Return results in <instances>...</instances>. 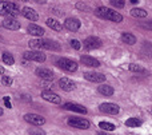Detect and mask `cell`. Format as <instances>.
Segmentation results:
<instances>
[{
	"label": "cell",
	"mask_w": 152,
	"mask_h": 135,
	"mask_svg": "<svg viewBox=\"0 0 152 135\" xmlns=\"http://www.w3.org/2000/svg\"><path fill=\"white\" fill-rule=\"evenodd\" d=\"M129 71L132 72H145V70L143 67H140L139 64H129Z\"/></svg>",
	"instance_id": "4316f807"
},
{
	"label": "cell",
	"mask_w": 152,
	"mask_h": 135,
	"mask_svg": "<svg viewBox=\"0 0 152 135\" xmlns=\"http://www.w3.org/2000/svg\"><path fill=\"white\" fill-rule=\"evenodd\" d=\"M83 45L86 50H95V48H99L100 45H102V40H100L99 37L89 36L83 42Z\"/></svg>",
	"instance_id": "9c48e42d"
},
{
	"label": "cell",
	"mask_w": 152,
	"mask_h": 135,
	"mask_svg": "<svg viewBox=\"0 0 152 135\" xmlns=\"http://www.w3.org/2000/svg\"><path fill=\"white\" fill-rule=\"evenodd\" d=\"M59 86H60V88L64 91L75 90V83L72 82L71 79H68V78H61V79L59 80Z\"/></svg>",
	"instance_id": "ac0fdd59"
},
{
	"label": "cell",
	"mask_w": 152,
	"mask_h": 135,
	"mask_svg": "<svg viewBox=\"0 0 152 135\" xmlns=\"http://www.w3.org/2000/svg\"><path fill=\"white\" fill-rule=\"evenodd\" d=\"M95 13H96L99 18L113 21V23H121V21H123V16H121L118 11H113L108 7H99L95 11Z\"/></svg>",
	"instance_id": "7a4b0ae2"
},
{
	"label": "cell",
	"mask_w": 152,
	"mask_h": 135,
	"mask_svg": "<svg viewBox=\"0 0 152 135\" xmlns=\"http://www.w3.org/2000/svg\"><path fill=\"white\" fill-rule=\"evenodd\" d=\"M3 102H4V106L7 107V109H12V103H11V101H10V96H5V98L3 99Z\"/></svg>",
	"instance_id": "1f68e13d"
},
{
	"label": "cell",
	"mask_w": 152,
	"mask_h": 135,
	"mask_svg": "<svg viewBox=\"0 0 152 135\" xmlns=\"http://www.w3.org/2000/svg\"><path fill=\"white\" fill-rule=\"evenodd\" d=\"M111 4L116 8H123L124 4H126V1H123V0H111Z\"/></svg>",
	"instance_id": "83f0119b"
},
{
	"label": "cell",
	"mask_w": 152,
	"mask_h": 135,
	"mask_svg": "<svg viewBox=\"0 0 152 135\" xmlns=\"http://www.w3.org/2000/svg\"><path fill=\"white\" fill-rule=\"evenodd\" d=\"M58 66L61 67L63 70H66V71L68 72H74L77 70L79 64L76 63L75 60H72V59H68V58H60L58 60Z\"/></svg>",
	"instance_id": "277c9868"
},
{
	"label": "cell",
	"mask_w": 152,
	"mask_h": 135,
	"mask_svg": "<svg viewBox=\"0 0 152 135\" xmlns=\"http://www.w3.org/2000/svg\"><path fill=\"white\" fill-rule=\"evenodd\" d=\"M131 15L135 16V18H145L147 16V11L143 10V8H132Z\"/></svg>",
	"instance_id": "603a6c76"
},
{
	"label": "cell",
	"mask_w": 152,
	"mask_h": 135,
	"mask_svg": "<svg viewBox=\"0 0 152 135\" xmlns=\"http://www.w3.org/2000/svg\"><path fill=\"white\" fill-rule=\"evenodd\" d=\"M3 112H4V111H3V109H1V107H0V117H1V115H3Z\"/></svg>",
	"instance_id": "836d02e7"
},
{
	"label": "cell",
	"mask_w": 152,
	"mask_h": 135,
	"mask_svg": "<svg viewBox=\"0 0 152 135\" xmlns=\"http://www.w3.org/2000/svg\"><path fill=\"white\" fill-rule=\"evenodd\" d=\"M28 45L31 48H34L35 51L37 50H52V51H59L60 50V45L56 42H52V40H47V39H34L29 40Z\"/></svg>",
	"instance_id": "6da1fadb"
},
{
	"label": "cell",
	"mask_w": 152,
	"mask_h": 135,
	"mask_svg": "<svg viewBox=\"0 0 152 135\" xmlns=\"http://www.w3.org/2000/svg\"><path fill=\"white\" fill-rule=\"evenodd\" d=\"M24 59L27 60H34V62H39V63H43L45 62V54H43L42 51H26L23 54Z\"/></svg>",
	"instance_id": "8992f818"
},
{
	"label": "cell",
	"mask_w": 152,
	"mask_h": 135,
	"mask_svg": "<svg viewBox=\"0 0 152 135\" xmlns=\"http://www.w3.org/2000/svg\"><path fill=\"white\" fill-rule=\"evenodd\" d=\"M42 98L44 99V101L50 102V103H53V104H60L61 103V98L58 95V94L52 92V91H43Z\"/></svg>",
	"instance_id": "30bf717a"
},
{
	"label": "cell",
	"mask_w": 152,
	"mask_h": 135,
	"mask_svg": "<svg viewBox=\"0 0 152 135\" xmlns=\"http://www.w3.org/2000/svg\"><path fill=\"white\" fill-rule=\"evenodd\" d=\"M80 62L87 67H99L100 66V62L97 59L92 58V56H88V55H83L80 58Z\"/></svg>",
	"instance_id": "2e32d148"
},
{
	"label": "cell",
	"mask_w": 152,
	"mask_h": 135,
	"mask_svg": "<svg viewBox=\"0 0 152 135\" xmlns=\"http://www.w3.org/2000/svg\"><path fill=\"white\" fill-rule=\"evenodd\" d=\"M99 110L102 112H104V114H110V115H116L120 111L119 106L115 103H102L99 106Z\"/></svg>",
	"instance_id": "52a82bcc"
},
{
	"label": "cell",
	"mask_w": 152,
	"mask_h": 135,
	"mask_svg": "<svg viewBox=\"0 0 152 135\" xmlns=\"http://www.w3.org/2000/svg\"><path fill=\"white\" fill-rule=\"evenodd\" d=\"M29 134L31 135H45V131L42 130V128H31Z\"/></svg>",
	"instance_id": "f1b7e54d"
},
{
	"label": "cell",
	"mask_w": 152,
	"mask_h": 135,
	"mask_svg": "<svg viewBox=\"0 0 152 135\" xmlns=\"http://www.w3.org/2000/svg\"><path fill=\"white\" fill-rule=\"evenodd\" d=\"M71 47L75 48V50H80V48H81V43L79 42V40H76V39H72L71 40Z\"/></svg>",
	"instance_id": "4dcf8cb0"
},
{
	"label": "cell",
	"mask_w": 152,
	"mask_h": 135,
	"mask_svg": "<svg viewBox=\"0 0 152 135\" xmlns=\"http://www.w3.org/2000/svg\"><path fill=\"white\" fill-rule=\"evenodd\" d=\"M24 120L34 126H43L45 123V119L39 114H26L24 115Z\"/></svg>",
	"instance_id": "ba28073f"
},
{
	"label": "cell",
	"mask_w": 152,
	"mask_h": 135,
	"mask_svg": "<svg viewBox=\"0 0 152 135\" xmlns=\"http://www.w3.org/2000/svg\"><path fill=\"white\" fill-rule=\"evenodd\" d=\"M63 107L68 111H74V112H79V114H87V109L81 104H77V103H66L63 104Z\"/></svg>",
	"instance_id": "5bb4252c"
},
{
	"label": "cell",
	"mask_w": 152,
	"mask_h": 135,
	"mask_svg": "<svg viewBox=\"0 0 152 135\" xmlns=\"http://www.w3.org/2000/svg\"><path fill=\"white\" fill-rule=\"evenodd\" d=\"M45 23H47V26L50 27L51 29H53V31H61V29H63L61 23L59 20H56V19H53V18H48Z\"/></svg>",
	"instance_id": "ffe728a7"
},
{
	"label": "cell",
	"mask_w": 152,
	"mask_h": 135,
	"mask_svg": "<svg viewBox=\"0 0 152 135\" xmlns=\"http://www.w3.org/2000/svg\"><path fill=\"white\" fill-rule=\"evenodd\" d=\"M80 26H81L80 20L76 18H68V19H66V21H64V27H66L67 29H69V31H74V32L77 31V29L80 28Z\"/></svg>",
	"instance_id": "4fadbf2b"
},
{
	"label": "cell",
	"mask_w": 152,
	"mask_h": 135,
	"mask_svg": "<svg viewBox=\"0 0 152 135\" xmlns=\"http://www.w3.org/2000/svg\"><path fill=\"white\" fill-rule=\"evenodd\" d=\"M121 40H123L124 43H127V44H135L136 43V36L132 34H129V32H123L121 34Z\"/></svg>",
	"instance_id": "7402d4cb"
},
{
	"label": "cell",
	"mask_w": 152,
	"mask_h": 135,
	"mask_svg": "<svg viewBox=\"0 0 152 135\" xmlns=\"http://www.w3.org/2000/svg\"><path fill=\"white\" fill-rule=\"evenodd\" d=\"M84 79L94 83H103L105 82V75L100 74V72H84Z\"/></svg>",
	"instance_id": "8fae6325"
},
{
	"label": "cell",
	"mask_w": 152,
	"mask_h": 135,
	"mask_svg": "<svg viewBox=\"0 0 152 135\" xmlns=\"http://www.w3.org/2000/svg\"><path fill=\"white\" fill-rule=\"evenodd\" d=\"M67 123L71 127L79 128V130H87V128H89V122L87 119H84V118H69L67 120Z\"/></svg>",
	"instance_id": "5b68a950"
},
{
	"label": "cell",
	"mask_w": 152,
	"mask_h": 135,
	"mask_svg": "<svg viewBox=\"0 0 152 135\" xmlns=\"http://www.w3.org/2000/svg\"><path fill=\"white\" fill-rule=\"evenodd\" d=\"M97 135H108V134H107V133H99Z\"/></svg>",
	"instance_id": "e575fe53"
},
{
	"label": "cell",
	"mask_w": 152,
	"mask_h": 135,
	"mask_svg": "<svg viewBox=\"0 0 152 135\" xmlns=\"http://www.w3.org/2000/svg\"><path fill=\"white\" fill-rule=\"evenodd\" d=\"M3 74H4V67L0 66V75H3Z\"/></svg>",
	"instance_id": "d6a6232c"
},
{
	"label": "cell",
	"mask_w": 152,
	"mask_h": 135,
	"mask_svg": "<svg viewBox=\"0 0 152 135\" xmlns=\"http://www.w3.org/2000/svg\"><path fill=\"white\" fill-rule=\"evenodd\" d=\"M97 91H99L102 95H104V96H112L113 95V88L111 87V86H108V84H103V86H99V88H97Z\"/></svg>",
	"instance_id": "44dd1931"
},
{
	"label": "cell",
	"mask_w": 152,
	"mask_h": 135,
	"mask_svg": "<svg viewBox=\"0 0 152 135\" xmlns=\"http://www.w3.org/2000/svg\"><path fill=\"white\" fill-rule=\"evenodd\" d=\"M35 72H36V75L39 78H42V79H47V80L53 79V72L48 68H37Z\"/></svg>",
	"instance_id": "d6986e66"
},
{
	"label": "cell",
	"mask_w": 152,
	"mask_h": 135,
	"mask_svg": "<svg viewBox=\"0 0 152 135\" xmlns=\"http://www.w3.org/2000/svg\"><path fill=\"white\" fill-rule=\"evenodd\" d=\"M21 15L31 21H36L37 19H39V15L36 13V11L29 8V7H24L23 10H21Z\"/></svg>",
	"instance_id": "9a60e30c"
},
{
	"label": "cell",
	"mask_w": 152,
	"mask_h": 135,
	"mask_svg": "<svg viewBox=\"0 0 152 135\" xmlns=\"http://www.w3.org/2000/svg\"><path fill=\"white\" fill-rule=\"evenodd\" d=\"M20 13V8L18 4L11 1H0V15L5 18H15Z\"/></svg>",
	"instance_id": "3957f363"
},
{
	"label": "cell",
	"mask_w": 152,
	"mask_h": 135,
	"mask_svg": "<svg viewBox=\"0 0 152 135\" xmlns=\"http://www.w3.org/2000/svg\"><path fill=\"white\" fill-rule=\"evenodd\" d=\"M99 127L103 128L104 131H113L115 130V125L113 123H110V122H100L99 123Z\"/></svg>",
	"instance_id": "d4e9b609"
},
{
	"label": "cell",
	"mask_w": 152,
	"mask_h": 135,
	"mask_svg": "<svg viewBox=\"0 0 152 135\" xmlns=\"http://www.w3.org/2000/svg\"><path fill=\"white\" fill-rule=\"evenodd\" d=\"M1 59H3V62H4L5 64H10V66H12V64L15 63V59H13V56L11 55V54H8V52L3 54Z\"/></svg>",
	"instance_id": "484cf974"
},
{
	"label": "cell",
	"mask_w": 152,
	"mask_h": 135,
	"mask_svg": "<svg viewBox=\"0 0 152 135\" xmlns=\"http://www.w3.org/2000/svg\"><path fill=\"white\" fill-rule=\"evenodd\" d=\"M126 126H128V127H139V126H142V120L137 119V118H129V119L126 120Z\"/></svg>",
	"instance_id": "cb8c5ba5"
},
{
	"label": "cell",
	"mask_w": 152,
	"mask_h": 135,
	"mask_svg": "<svg viewBox=\"0 0 152 135\" xmlns=\"http://www.w3.org/2000/svg\"><path fill=\"white\" fill-rule=\"evenodd\" d=\"M1 84H3V86H11V84H12V78H10V76H3V78H1Z\"/></svg>",
	"instance_id": "f546056e"
},
{
	"label": "cell",
	"mask_w": 152,
	"mask_h": 135,
	"mask_svg": "<svg viewBox=\"0 0 152 135\" xmlns=\"http://www.w3.org/2000/svg\"><path fill=\"white\" fill-rule=\"evenodd\" d=\"M27 31H28V34L34 35V36H37V37H42L45 32L44 28H42L40 26H36V24H29V26L27 27Z\"/></svg>",
	"instance_id": "e0dca14e"
},
{
	"label": "cell",
	"mask_w": 152,
	"mask_h": 135,
	"mask_svg": "<svg viewBox=\"0 0 152 135\" xmlns=\"http://www.w3.org/2000/svg\"><path fill=\"white\" fill-rule=\"evenodd\" d=\"M3 27L11 31H18L20 29V21H18L15 18H5L3 20Z\"/></svg>",
	"instance_id": "7c38bea8"
}]
</instances>
